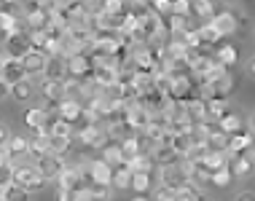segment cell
Here are the masks:
<instances>
[{
	"label": "cell",
	"mask_w": 255,
	"mask_h": 201,
	"mask_svg": "<svg viewBox=\"0 0 255 201\" xmlns=\"http://www.w3.org/2000/svg\"><path fill=\"white\" fill-rule=\"evenodd\" d=\"M13 185H19L27 193H32V191L43 188L46 177L35 169V164H19V166H13Z\"/></svg>",
	"instance_id": "cell-1"
},
{
	"label": "cell",
	"mask_w": 255,
	"mask_h": 201,
	"mask_svg": "<svg viewBox=\"0 0 255 201\" xmlns=\"http://www.w3.org/2000/svg\"><path fill=\"white\" fill-rule=\"evenodd\" d=\"M54 113H57V118L65 121L70 129H78L81 121H84V105H81V100H73V97H65V100L54 107Z\"/></svg>",
	"instance_id": "cell-2"
},
{
	"label": "cell",
	"mask_w": 255,
	"mask_h": 201,
	"mask_svg": "<svg viewBox=\"0 0 255 201\" xmlns=\"http://www.w3.org/2000/svg\"><path fill=\"white\" fill-rule=\"evenodd\" d=\"M3 40H5V43H3V54H5V57H11V59H24L27 54L32 51V48H30V38H27V30H16V32H11V35H5Z\"/></svg>",
	"instance_id": "cell-3"
},
{
	"label": "cell",
	"mask_w": 255,
	"mask_h": 201,
	"mask_svg": "<svg viewBox=\"0 0 255 201\" xmlns=\"http://www.w3.org/2000/svg\"><path fill=\"white\" fill-rule=\"evenodd\" d=\"M110 177H113V166H108L102 158H92L84 169L86 185H110Z\"/></svg>",
	"instance_id": "cell-4"
},
{
	"label": "cell",
	"mask_w": 255,
	"mask_h": 201,
	"mask_svg": "<svg viewBox=\"0 0 255 201\" xmlns=\"http://www.w3.org/2000/svg\"><path fill=\"white\" fill-rule=\"evenodd\" d=\"M75 134H78V140L84 142L86 150H102L110 140L108 129H102V126H81V129H75Z\"/></svg>",
	"instance_id": "cell-5"
},
{
	"label": "cell",
	"mask_w": 255,
	"mask_h": 201,
	"mask_svg": "<svg viewBox=\"0 0 255 201\" xmlns=\"http://www.w3.org/2000/svg\"><path fill=\"white\" fill-rule=\"evenodd\" d=\"M59 183V191H86V180H84V169L81 166H73V164H65L62 175L57 177Z\"/></svg>",
	"instance_id": "cell-6"
},
{
	"label": "cell",
	"mask_w": 255,
	"mask_h": 201,
	"mask_svg": "<svg viewBox=\"0 0 255 201\" xmlns=\"http://www.w3.org/2000/svg\"><path fill=\"white\" fill-rule=\"evenodd\" d=\"M0 81L8 83V86H16L19 81H27L22 59H11L5 54H0Z\"/></svg>",
	"instance_id": "cell-7"
},
{
	"label": "cell",
	"mask_w": 255,
	"mask_h": 201,
	"mask_svg": "<svg viewBox=\"0 0 255 201\" xmlns=\"http://www.w3.org/2000/svg\"><path fill=\"white\" fill-rule=\"evenodd\" d=\"M92 62H89L86 54H75V57L67 59V81H78V83H84L92 78Z\"/></svg>",
	"instance_id": "cell-8"
},
{
	"label": "cell",
	"mask_w": 255,
	"mask_h": 201,
	"mask_svg": "<svg viewBox=\"0 0 255 201\" xmlns=\"http://www.w3.org/2000/svg\"><path fill=\"white\" fill-rule=\"evenodd\" d=\"M158 175H161V185H167V188H172V191H180L183 185L191 183V175L183 169V164L164 166V169H158Z\"/></svg>",
	"instance_id": "cell-9"
},
{
	"label": "cell",
	"mask_w": 255,
	"mask_h": 201,
	"mask_svg": "<svg viewBox=\"0 0 255 201\" xmlns=\"http://www.w3.org/2000/svg\"><path fill=\"white\" fill-rule=\"evenodd\" d=\"M40 94H43V100L49 102V105H46L43 110H46V113H54V107H57L62 100H65V83L49 81V78H40Z\"/></svg>",
	"instance_id": "cell-10"
},
{
	"label": "cell",
	"mask_w": 255,
	"mask_h": 201,
	"mask_svg": "<svg viewBox=\"0 0 255 201\" xmlns=\"http://www.w3.org/2000/svg\"><path fill=\"white\" fill-rule=\"evenodd\" d=\"M35 164V169L43 175L46 180H57L59 175H62V169H65V158L62 156H54V153H46L43 158H38V161H32Z\"/></svg>",
	"instance_id": "cell-11"
},
{
	"label": "cell",
	"mask_w": 255,
	"mask_h": 201,
	"mask_svg": "<svg viewBox=\"0 0 255 201\" xmlns=\"http://www.w3.org/2000/svg\"><path fill=\"white\" fill-rule=\"evenodd\" d=\"M229 94H231V75L229 73L218 75L202 92V97H207V100H229Z\"/></svg>",
	"instance_id": "cell-12"
},
{
	"label": "cell",
	"mask_w": 255,
	"mask_h": 201,
	"mask_svg": "<svg viewBox=\"0 0 255 201\" xmlns=\"http://www.w3.org/2000/svg\"><path fill=\"white\" fill-rule=\"evenodd\" d=\"M210 24L215 27V32L220 38H226V35H231V32H237V13H231V11H215V16L210 19Z\"/></svg>",
	"instance_id": "cell-13"
},
{
	"label": "cell",
	"mask_w": 255,
	"mask_h": 201,
	"mask_svg": "<svg viewBox=\"0 0 255 201\" xmlns=\"http://www.w3.org/2000/svg\"><path fill=\"white\" fill-rule=\"evenodd\" d=\"M212 57H215L218 65L223 67L226 73H229L231 67L237 65V59H239V48L231 46V43H218L215 48H212Z\"/></svg>",
	"instance_id": "cell-14"
},
{
	"label": "cell",
	"mask_w": 255,
	"mask_h": 201,
	"mask_svg": "<svg viewBox=\"0 0 255 201\" xmlns=\"http://www.w3.org/2000/svg\"><path fill=\"white\" fill-rule=\"evenodd\" d=\"M46 54L40 51H30L27 57L22 59V67H24V75L27 78H43V70H46Z\"/></svg>",
	"instance_id": "cell-15"
},
{
	"label": "cell",
	"mask_w": 255,
	"mask_h": 201,
	"mask_svg": "<svg viewBox=\"0 0 255 201\" xmlns=\"http://www.w3.org/2000/svg\"><path fill=\"white\" fill-rule=\"evenodd\" d=\"M250 145H253V134L250 131H237V134H231L229 137V150H226V156H242V153H247L250 150Z\"/></svg>",
	"instance_id": "cell-16"
},
{
	"label": "cell",
	"mask_w": 255,
	"mask_h": 201,
	"mask_svg": "<svg viewBox=\"0 0 255 201\" xmlns=\"http://www.w3.org/2000/svg\"><path fill=\"white\" fill-rule=\"evenodd\" d=\"M150 158H153V164L158 169H164V166H175L180 164V156L175 153V150L169 148V145H156L153 150H150Z\"/></svg>",
	"instance_id": "cell-17"
},
{
	"label": "cell",
	"mask_w": 255,
	"mask_h": 201,
	"mask_svg": "<svg viewBox=\"0 0 255 201\" xmlns=\"http://www.w3.org/2000/svg\"><path fill=\"white\" fill-rule=\"evenodd\" d=\"M43 78L65 83V81H67V59H65V57L49 59V62H46V70H43Z\"/></svg>",
	"instance_id": "cell-18"
},
{
	"label": "cell",
	"mask_w": 255,
	"mask_h": 201,
	"mask_svg": "<svg viewBox=\"0 0 255 201\" xmlns=\"http://www.w3.org/2000/svg\"><path fill=\"white\" fill-rule=\"evenodd\" d=\"M229 169H231L234 177H250L253 169H255V164H253V158L247 153H242V156H231L229 158Z\"/></svg>",
	"instance_id": "cell-19"
},
{
	"label": "cell",
	"mask_w": 255,
	"mask_h": 201,
	"mask_svg": "<svg viewBox=\"0 0 255 201\" xmlns=\"http://www.w3.org/2000/svg\"><path fill=\"white\" fill-rule=\"evenodd\" d=\"M196 166H202V169H207L212 175V172L223 169V166H229V156L226 153H215V150H204L202 161H199Z\"/></svg>",
	"instance_id": "cell-20"
},
{
	"label": "cell",
	"mask_w": 255,
	"mask_h": 201,
	"mask_svg": "<svg viewBox=\"0 0 255 201\" xmlns=\"http://www.w3.org/2000/svg\"><path fill=\"white\" fill-rule=\"evenodd\" d=\"M8 150H11L13 166H19V164H22V158L30 156V140H27V137H11V140H8Z\"/></svg>",
	"instance_id": "cell-21"
},
{
	"label": "cell",
	"mask_w": 255,
	"mask_h": 201,
	"mask_svg": "<svg viewBox=\"0 0 255 201\" xmlns=\"http://www.w3.org/2000/svg\"><path fill=\"white\" fill-rule=\"evenodd\" d=\"M119 145H121V166H127L134 156H140V153H142V148H140V137H137V134L127 137V140H119Z\"/></svg>",
	"instance_id": "cell-22"
},
{
	"label": "cell",
	"mask_w": 255,
	"mask_h": 201,
	"mask_svg": "<svg viewBox=\"0 0 255 201\" xmlns=\"http://www.w3.org/2000/svg\"><path fill=\"white\" fill-rule=\"evenodd\" d=\"M207 100V97H204ZM229 113V100H207V110H204V121L218 123L223 115Z\"/></svg>",
	"instance_id": "cell-23"
},
{
	"label": "cell",
	"mask_w": 255,
	"mask_h": 201,
	"mask_svg": "<svg viewBox=\"0 0 255 201\" xmlns=\"http://www.w3.org/2000/svg\"><path fill=\"white\" fill-rule=\"evenodd\" d=\"M218 129L223 131V134H237V131H242V118H239V113H234V110H229V113L223 115V118L218 121Z\"/></svg>",
	"instance_id": "cell-24"
},
{
	"label": "cell",
	"mask_w": 255,
	"mask_h": 201,
	"mask_svg": "<svg viewBox=\"0 0 255 201\" xmlns=\"http://www.w3.org/2000/svg\"><path fill=\"white\" fill-rule=\"evenodd\" d=\"M110 188H116V191L132 188V172H129L127 166H116V169H113V177H110Z\"/></svg>",
	"instance_id": "cell-25"
},
{
	"label": "cell",
	"mask_w": 255,
	"mask_h": 201,
	"mask_svg": "<svg viewBox=\"0 0 255 201\" xmlns=\"http://www.w3.org/2000/svg\"><path fill=\"white\" fill-rule=\"evenodd\" d=\"M46 118H49V113H46L43 107H30V110L24 113V123H27V129H32V131L43 129Z\"/></svg>",
	"instance_id": "cell-26"
},
{
	"label": "cell",
	"mask_w": 255,
	"mask_h": 201,
	"mask_svg": "<svg viewBox=\"0 0 255 201\" xmlns=\"http://www.w3.org/2000/svg\"><path fill=\"white\" fill-rule=\"evenodd\" d=\"M46 153H51V145H49V137H32L30 140V158L32 161H38V158H43Z\"/></svg>",
	"instance_id": "cell-27"
},
{
	"label": "cell",
	"mask_w": 255,
	"mask_h": 201,
	"mask_svg": "<svg viewBox=\"0 0 255 201\" xmlns=\"http://www.w3.org/2000/svg\"><path fill=\"white\" fill-rule=\"evenodd\" d=\"M127 169L129 172H153L156 169V164H153V158H150V153H140V156H134L132 161L127 164Z\"/></svg>",
	"instance_id": "cell-28"
},
{
	"label": "cell",
	"mask_w": 255,
	"mask_h": 201,
	"mask_svg": "<svg viewBox=\"0 0 255 201\" xmlns=\"http://www.w3.org/2000/svg\"><path fill=\"white\" fill-rule=\"evenodd\" d=\"M110 185H86L84 199L86 201H110Z\"/></svg>",
	"instance_id": "cell-29"
},
{
	"label": "cell",
	"mask_w": 255,
	"mask_h": 201,
	"mask_svg": "<svg viewBox=\"0 0 255 201\" xmlns=\"http://www.w3.org/2000/svg\"><path fill=\"white\" fill-rule=\"evenodd\" d=\"M153 185V177L148 172H132V191L134 193H148Z\"/></svg>",
	"instance_id": "cell-30"
},
{
	"label": "cell",
	"mask_w": 255,
	"mask_h": 201,
	"mask_svg": "<svg viewBox=\"0 0 255 201\" xmlns=\"http://www.w3.org/2000/svg\"><path fill=\"white\" fill-rule=\"evenodd\" d=\"M191 13H196L202 22H210L215 16V5L207 3V0H196V3H191Z\"/></svg>",
	"instance_id": "cell-31"
},
{
	"label": "cell",
	"mask_w": 255,
	"mask_h": 201,
	"mask_svg": "<svg viewBox=\"0 0 255 201\" xmlns=\"http://www.w3.org/2000/svg\"><path fill=\"white\" fill-rule=\"evenodd\" d=\"M231 180H234L231 169H229V166H223V169H218V172H212V175H210V185H215V188H229Z\"/></svg>",
	"instance_id": "cell-32"
},
{
	"label": "cell",
	"mask_w": 255,
	"mask_h": 201,
	"mask_svg": "<svg viewBox=\"0 0 255 201\" xmlns=\"http://www.w3.org/2000/svg\"><path fill=\"white\" fill-rule=\"evenodd\" d=\"M102 13L105 16H124V13H129V5L121 3V0H105L102 3Z\"/></svg>",
	"instance_id": "cell-33"
},
{
	"label": "cell",
	"mask_w": 255,
	"mask_h": 201,
	"mask_svg": "<svg viewBox=\"0 0 255 201\" xmlns=\"http://www.w3.org/2000/svg\"><path fill=\"white\" fill-rule=\"evenodd\" d=\"M70 142L73 137H49V145H51V153L54 156H67V150H70Z\"/></svg>",
	"instance_id": "cell-34"
},
{
	"label": "cell",
	"mask_w": 255,
	"mask_h": 201,
	"mask_svg": "<svg viewBox=\"0 0 255 201\" xmlns=\"http://www.w3.org/2000/svg\"><path fill=\"white\" fill-rule=\"evenodd\" d=\"M11 97H16L19 102L30 100V97H32V81L27 78V81H19L16 86H11Z\"/></svg>",
	"instance_id": "cell-35"
},
{
	"label": "cell",
	"mask_w": 255,
	"mask_h": 201,
	"mask_svg": "<svg viewBox=\"0 0 255 201\" xmlns=\"http://www.w3.org/2000/svg\"><path fill=\"white\" fill-rule=\"evenodd\" d=\"M148 5H150V11H153L158 19L172 16V0H150Z\"/></svg>",
	"instance_id": "cell-36"
},
{
	"label": "cell",
	"mask_w": 255,
	"mask_h": 201,
	"mask_svg": "<svg viewBox=\"0 0 255 201\" xmlns=\"http://www.w3.org/2000/svg\"><path fill=\"white\" fill-rule=\"evenodd\" d=\"M13 185V166L8 164V166H0V191H8Z\"/></svg>",
	"instance_id": "cell-37"
},
{
	"label": "cell",
	"mask_w": 255,
	"mask_h": 201,
	"mask_svg": "<svg viewBox=\"0 0 255 201\" xmlns=\"http://www.w3.org/2000/svg\"><path fill=\"white\" fill-rule=\"evenodd\" d=\"M5 201H30V193L24 188H19V185H11V188L5 191Z\"/></svg>",
	"instance_id": "cell-38"
},
{
	"label": "cell",
	"mask_w": 255,
	"mask_h": 201,
	"mask_svg": "<svg viewBox=\"0 0 255 201\" xmlns=\"http://www.w3.org/2000/svg\"><path fill=\"white\" fill-rule=\"evenodd\" d=\"M172 13H175V16L188 19L191 16V3H185V0H175V3H172Z\"/></svg>",
	"instance_id": "cell-39"
},
{
	"label": "cell",
	"mask_w": 255,
	"mask_h": 201,
	"mask_svg": "<svg viewBox=\"0 0 255 201\" xmlns=\"http://www.w3.org/2000/svg\"><path fill=\"white\" fill-rule=\"evenodd\" d=\"M177 199V191L167 188V185H158L156 188V201H175Z\"/></svg>",
	"instance_id": "cell-40"
},
{
	"label": "cell",
	"mask_w": 255,
	"mask_h": 201,
	"mask_svg": "<svg viewBox=\"0 0 255 201\" xmlns=\"http://www.w3.org/2000/svg\"><path fill=\"white\" fill-rule=\"evenodd\" d=\"M57 201H86L81 191H59L57 193Z\"/></svg>",
	"instance_id": "cell-41"
},
{
	"label": "cell",
	"mask_w": 255,
	"mask_h": 201,
	"mask_svg": "<svg viewBox=\"0 0 255 201\" xmlns=\"http://www.w3.org/2000/svg\"><path fill=\"white\" fill-rule=\"evenodd\" d=\"M8 140H11L8 126H5V123H0V145H8Z\"/></svg>",
	"instance_id": "cell-42"
},
{
	"label": "cell",
	"mask_w": 255,
	"mask_h": 201,
	"mask_svg": "<svg viewBox=\"0 0 255 201\" xmlns=\"http://www.w3.org/2000/svg\"><path fill=\"white\" fill-rule=\"evenodd\" d=\"M237 201H255V193L253 191H245V193H239Z\"/></svg>",
	"instance_id": "cell-43"
},
{
	"label": "cell",
	"mask_w": 255,
	"mask_h": 201,
	"mask_svg": "<svg viewBox=\"0 0 255 201\" xmlns=\"http://www.w3.org/2000/svg\"><path fill=\"white\" fill-rule=\"evenodd\" d=\"M8 94H11V86H8V83H3V81H0V100H5Z\"/></svg>",
	"instance_id": "cell-44"
},
{
	"label": "cell",
	"mask_w": 255,
	"mask_h": 201,
	"mask_svg": "<svg viewBox=\"0 0 255 201\" xmlns=\"http://www.w3.org/2000/svg\"><path fill=\"white\" fill-rule=\"evenodd\" d=\"M250 75H253V78H255V57L250 59Z\"/></svg>",
	"instance_id": "cell-45"
},
{
	"label": "cell",
	"mask_w": 255,
	"mask_h": 201,
	"mask_svg": "<svg viewBox=\"0 0 255 201\" xmlns=\"http://www.w3.org/2000/svg\"><path fill=\"white\" fill-rule=\"evenodd\" d=\"M253 134V131H250ZM250 150H253V156H255V134H253V145H250Z\"/></svg>",
	"instance_id": "cell-46"
},
{
	"label": "cell",
	"mask_w": 255,
	"mask_h": 201,
	"mask_svg": "<svg viewBox=\"0 0 255 201\" xmlns=\"http://www.w3.org/2000/svg\"><path fill=\"white\" fill-rule=\"evenodd\" d=\"M129 201H148L145 196H134V199H129Z\"/></svg>",
	"instance_id": "cell-47"
},
{
	"label": "cell",
	"mask_w": 255,
	"mask_h": 201,
	"mask_svg": "<svg viewBox=\"0 0 255 201\" xmlns=\"http://www.w3.org/2000/svg\"><path fill=\"white\" fill-rule=\"evenodd\" d=\"M250 126H253V134H255V113H253V118H250Z\"/></svg>",
	"instance_id": "cell-48"
},
{
	"label": "cell",
	"mask_w": 255,
	"mask_h": 201,
	"mask_svg": "<svg viewBox=\"0 0 255 201\" xmlns=\"http://www.w3.org/2000/svg\"><path fill=\"white\" fill-rule=\"evenodd\" d=\"M199 201H212V199H207V196H199Z\"/></svg>",
	"instance_id": "cell-49"
},
{
	"label": "cell",
	"mask_w": 255,
	"mask_h": 201,
	"mask_svg": "<svg viewBox=\"0 0 255 201\" xmlns=\"http://www.w3.org/2000/svg\"><path fill=\"white\" fill-rule=\"evenodd\" d=\"M3 199H5V193H3V191H0V201H3Z\"/></svg>",
	"instance_id": "cell-50"
},
{
	"label": "cell",
	"mask_w": 255,
	"mask_h": 201,
	"mask_svg": "<svg viewBox=\"0 0 255 201\" xmlns=\"http://www.w3.org/2000/svg\"><path fill=\"white\" fill-rule=\"evenodd\" d=\"M3 201H5V199H3Z\"/></svg>",
	"instance_id": "cell-51"
}]
</instances>
